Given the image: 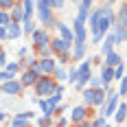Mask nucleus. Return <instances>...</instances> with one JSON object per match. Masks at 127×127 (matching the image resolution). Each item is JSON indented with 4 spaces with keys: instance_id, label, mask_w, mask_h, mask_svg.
Masks as SVG:
<instances>
[{
    "instance_id": "40",
    "label": "nucleus",
    "mask_w": 127,
    "mask_h": 127,
    "mask_svg": "<svg viewBox=\"0 0 127 127\" xmlns=\"http://www.w3.org/2000/svg\"><path fill=\"white\" fill-rule=\"evenodd\" d=\"M0 42H2V44L9 42V31H7V26H0Z\"/></svg>"
},
{
    "instance_id": "18",
    "label": "nucleus",
    "mask_w": 127,
    "mask_h": 127,
    "mask_svg": "<svg viewBox=\"0 0 127 127\" xmlns=\"http://www.w3.org/2000/svg\"><path fill=\"white\" fill-rule=\"evenodd\" d=\"M103 64H105V66H110V68H116V66H121V64H123V55H121V53H116V51H112L110 55H105Z\"/></svg>"
},
{
    "instance_id": "32",
    "label": "nucleus",
    "mask_w": 127,
    "mask_h": 127,
    "mask_svg": "<svg viewBox=\"0 0 127 127\" xmlns=\"http://www.w3.org/2000/svg\"><path fill=\"white\" fill-rule=\"evenodd\" d=\"M116 94H118L121 99H123V96H125V94H127V75L123 77L121 81H118V90H116Z\"/></svg>"
},
{
    "instance_id": "29",
    "label": "nucleus",
    "mask_w": 127,
    "mask_h": 127,
    "mask_svg": "<svg viewBox=\"0 0 127 127\" xmlns=\"http://www.w3.org/2000/svg\"><path fill=\"white\" fill-rule=\"evenodd\" d=\"M35 57H37V59L53 57V48H51V44H46V46H42V48H35Z\"/></svg>"
},
{
    "instance_id": "6",
    "label": "nucleus",
    "mask_w": 127,
    "mask_h": 127,
    "mask_svg": "<svg viewBox=\"0 0 127 127\" xmlns=\"http://www.w3.org/2000/svg\"><path fill=\"white\" fill-rule=\"evenodd\" d=\"M51 31L48 29H44V26H37L33 33H31V44H33V48H42V46H46V44H51Z\"/></svg>"
},
{
    "instance_id": "33",
    "label": "nucleus",
    "mask_w": 127,
    "mask_h": 127,
    "mask_svg": "<svg viewBox=\"0 0 127 127\" xmlns=\"http://www.w3.org/2000/svg\"><path fill=\"white\" fill-rule=\"evenodd\" d=\"M9 127H31V121H24V118L13 116V118H11V125H9Z\"/></svg>"
},
{
    "instance_id": "19",
    "label": "nucleus",
    "mask_w": 127,
    "mask_h": 127,
    "mask_svg": "<svg viewBox=\"0 0 127 127\" xmlns=\"http://www.w3.org/2000/svg\"><path fill=\"white\" fill-rule=\"evenodd\" d=\"M116 24L127 26V0H123L116 9Z\"/></svg>"
},
{
    "instance_id": "11",
    "label": "nucleus",
    "mask_w": 127,
    "mask_h": 127,
    "mask_svg": "<svg viewBox=\"0 0 127 127\" xmlns=\"http://www.w3.org/2000/svg\"><path fill=\"white\" fill-rule=\"evenodd\" d=\"M18 79H20V83L24 86V88H33L35 83H37V79H39V75L35 72V70H31V68H24L20 75H18Z\"/></svg>"
},
{
    "instance_id": "42",
    "label": "nucleus",
    "mask_w": 127,
    "mask_h": 127,
    "mask_svg": "<svg viewBox=\"0 0 127 127\" xmlns=\"http://www.w3.org/2000/svg\"><path fill=\"white\" fill-rule=\"evenodd\" d=\"M90 123H92V127H103V125H105V118L99 116V118H94V121H90Z\"/></svg>"
},
{
    "instance_id": "20",
    "label": "nucleus",
    "mask_w": 127,
    "mask_h": 127,
    "mask_svg": "<svg viewBox=\"0 0 127 127\" xmlns=\"http://www.w3.org/2000/svg\"><path fill=\"white\" fill-rule=\"evenodd\" d=\"M22 9H24V20H33L35 18V0H22L20 2ZM22 20V22H24Z\"/></svg>"
},
{
    "instance_id": "49",
    "label": "nucleus",
    "mask_w": 127,
    "mask_h": 127,
    "mask_svg": "<svg viewBox=\"0 0 127 127\" xmlns=\"http://www.w3.org/2000/svg\"><path fill=\"white\" fill-rule=\"evenodd\" d=\"M116 2H118V0H105V4H110V7H112V4H116Z\"/></svg>"
},
{
    "instance_id": "37",
    "label": "nucleus",
    "mask_w": 127,
    "mask_h": 127,
    "mask_svg": "<svg viewBox=\"0 0 127 127\" xmlns=\"http://www.w3.org/2000/svg\"><path fill=\"white\" fill-rule=\"evenodd\" d=\"M53 125H55V127H68V125H70V121H68L66 116H57V118L53 121Z\"/></svg>"
},
{
    "instance_id": "36",
    "label": "nucleus",
    "mask_w": 127,
    "mask_h": 127,
    "mask_svg": "<svg viewBox=\"0 0 127 127\" xmlns=\"http://www.w3.org/2000/svg\"><path fill=\"white\" fill-rule=\"evenodd\" d=\"M15 4H18L15 0H0V9H2V11H11Z\"/></svg>"
},
{
    "instance_id": "3",
    "label": "nucleus",
    "mask_w": 127,
    "mask_h": 127,
    "mask_svg": "<svg viewBox=\"0 0 127 127\" xmlns=\"http://www.w3.org/2000/svg\"><path fill=\"white\" fill-rule=\"evenodd\" d=\"M33 90H35V96L37 99H48L53 92L57 90V81L53 77H39L37 83L33 86Z\"/></svg>"
},
{
    "instance_id": "52",
    "label": "nucleus",
    "mask_w": 127,
    "mask_h": 127,
    "mask_svg": "<svg viewBox=\"0 0 127 127\" xmlns=\"http://www.w3.org/2000/svg\"><path fill=\"white\" fill-rule=\"evenodd\" d=\"M0 51H2V42H0Z\"/></svg>"
},
{
    "instance_id": "21",
    "label": "nucleus",
    "mask_w": 127,
    "mask_h": 127,
    "mask_svg": "<svg viewBox=\"0 0 127 127\" xmlns=\"http://www.w3.org/2000/svg\"><path fill=\"white\" fill-rule=\"evenodd\" d=\"M86 57H88L86 44H72V59H75V62H83Z\"/></svg>"
},
{
    "instance_id": "50",
    "label": "nucleus",
    "mask_w": 127,
    "mask_h": 127,
    "mask_svg": "<svg viewBox=\"0 0 127 127\" xmlns=\"http://www.w3.org/2000/svg\"><path fill=\"white\" fill-rule=\"evenodd\" d=\"M70 2H72V4H79V0H70Z\"/></svg>"
},
{
    "instance_id": "45",
    "label": "nucleus",
    "mask_w": 127,
    "mask_h": 127,
    "mask_svg": "<svg viewBox=\"0 0 127 127\" xmlns=\"http://www.w3.org/2000/svg\"><path fill=\"white\" fill-rule=\"evenodd\" d=\"M66 2H68V0H55V11L64 9V7H66Z\"/></svg>"
},
{
    "instance_id": "53",
    "label": "nucleus",
    "mask_w": 127,
    "mask_h": 127,
    "mask_svg": "<svg viewBox=\"0 0 127 127\" xmlns=\"http://www.w3.org/2000/svg\"><path fill=\"white\" fill-rule=\"evenodd\" d=\"M15 2H22V0H15Z\"/></svg>"
},
{
    "instance_id": "38",
    "label": "nucleus",
    "mask_w": 127,
    "mask_h": 127,
    "mask_svg": "<svg viewBox=\"0 0 127 127\" xmlns=\"http://www.w3.org/2000/svg\"><path fill=\"white\" fill-rule=\"evenodd\" d=\"M11 22V15H9V11H2L0 9V26H7Z\"/></svg>"
},
{
    "instance_id": "14",
    "label": "nucleus",
    "mask_w": 127,
    "mask_h": 127,
    "mask_svg": "<svg viewBox=\"0 0 127 127\" xmlns=\"http://www.w3.org/2000/svg\"><path fill=\"white\" fill-rule=\"evenodd\" d=\"M99 77H101V81H103V88L110 90L112 81H114V68H110V66L101 64V72H99Z\"/></svg>"
},
{
    "instance_id": "44",
    "label": "nucleus",
    "mask_w": 127,
    "mask_h": 127,
    "mask_svg": "<svg viewBox=\"0 0 127 127\" xmlns=\"http://www.w3.org/2000/svg\"><path fill=\"white\" fill-rule=\"evenodd\" d=\"M26 55H29V48H26V46H20V48H18V57H20V59H24Z\"/></svg>"
},
{
    "instance_id": "39",
    "label": "nucleus",
    "mask_w": 127,
    "mask_h": 127,
    "mask_svg": "<svg viewBox=\"0 0 127 127\" xmlns=\"http://www.w3.org/2000/svg\"><path fill=\"white\" fill-rule=\"evenodd\" d=\"M18 118H24V121H31V118H35V110H29V112H18Z\"/></svg>"
},
{
    "instance_id": "25",
    "label": "nucleus",
    "mask_w": 127,
    "mask_h": 127,
    "mask_svg": "<svg viewBox=\"0 0 127 127\" xmlns=\"http://www.w3.org/2000/svg\"><path fill=\"white\" fill-rule=\"evenodd\" d=\"M4 70H7V72H11V75L15 77V75H20V72L24 70V66H22V62H20V59H18V62H9Z\"/></svg>"
},
{
    "instance_id": "31",
    "label": "nucleus",
    "mask_w": 127,
    "mask_h": 127,
    "mask_svg": "<svg viewBox=\"0 0 127 127\" xmlns=\"http://www.w3.org/2000/svg\"><path fill=\"white\" fill-rule=\"evenodd\" d=\"M53 121H55V118H51V116H42V114H39L35 123H37V127H55V125H53Z\"/></svg>"
},
{
    "instance_id": "4",
    "label": "nucleus",
    "mask_w": 127,
    "mask_h": 127,
    "mask_svg": "<svg viewBox=\"0 0 127 127\" xmlns=\"http://www.w3.org/2000/svg\"><path fill=\"white\" fill-rule=\"evenodd\" d=\"M90 77H92V62H90V59L79 62V66H77V83H75V88L79 90V92L88 88Z\"/></svg>"
},
{
    "instance_id": "54",
    "label": "nucleus",
    "mask_w": 127,
    "mask_h": 127,
    "mask_svg": "<svg viewBox=\"0 0 127 127\" xmlns=\"http://www.w3.org/2000/svg\"><path fill=\"white\" fill-rule=\"evenodd\" d=\"M112 127H118V125H112Z\"/></svg>"
},
{
    "instance_id": "13",
    "label": "nucleus",
    "mask_w": 127,
    "mask_h": 127,
    "mask_svg": "<svg viewBox=\"0 0 127 127\" xmlns=\"http://www.w3.org/2000/svg\"><path fill=\"white\" fill-rule=\"evenodd\" d=\"M55 31H57V35L64 39H68V42H72L75 44V33H72V26L62 22V20H57V26H55Z\"/></svg>"
},
{
    "instance_id": "23",
    "label": "nucleus",
    "mask_w": 127,
    "mask_h": 127,
    "mask_svg": "<svg viewBox=\"0 0 127 127\" xmlns=\"http://www.w3.org/2000/svg\"><path fill=\"white\" fill-rule=\"evenodd\" d=\"M66 77H68V68H64L62 64H57V68H55V72H53V79H55L57 83H66Z\"/></svg>"
},
{
    "instance_id": "28",
    "label": "nucleus",
    "mask_w": 127,
    "mask_h": 127,
    "mask_svg": "<svg viewBox=\"0 0 127 127\" xmlns=\"http://www.w3.org/2000/svg\"><path fill=\"white\" fill-rule=\"evenodd\" d=\"M37 105H39V110H42V116H51V118H53V112H55V110L48 105L46 99H37Z\"/></svg>"
},
{
    "instance_id": "30",
    "label": "nucleus",
    "mask_w": 127,
    "mask_h": 127,
    "mask_svg": "<svg viewBox=\"0 0 127 127\" xmlns=\"http://www.w3.org/2000/svg\"><path fill=\"white\" fill-rule=\"evenodd\" d=\"M125 75H127V64L123 62L121 66H116V68H114V81H121Z\"/></svg>"
},
{
    "instance_id": "26",
    "label": "nucleus",
    "mask_w": 127,
    "mask_h": 127,
    "mask_svg": "<svg viewBox=\"0 0 127 127\" xmlns=\"http://www.w3.org/2000/svg\"><path fill=\"white\" fill-rule=\"evenodd\" d=\"M35 22H37L35 18H33V20H24V22H22V33L31 37V33H33V31L37 29V24H35Z\"/></svg>"
},
{
    "instance_id": "2",
    "label": "nucleus",
    "mask_w": 127,
    "mask_h": 127,
    "mask_svg": "<svg viewBox=\"0 0 127 127\" xmlns=\"http://www.w3.org/2000/svg\"><path fill=\"white\" fill-rule=\"evenodd\" d=\"M81 99H83V105H88V107H101L107 101V90L105 88H86V90H81Z\"/></svg>"
},
{
    "instance_id": "7",
    "label": "nucleus",
    "mask_w": 127,
    "mask_h": 127,
    "mask_svg": "<svg viewBox=\"0 0 127 127\" xmlns=\"http://www.w3.org/2000/svg\"><path fill=\"white\" fill-rule=\"evenodd\" d=\"M24 92V86L20 83V79L15 77V79H9V81H2L0 83V94H7V96H20Z\"/></svg>"
},
{
    "instance_id": "27",
    "label": "nucleus",
    "mask_w": 127,
    "mask_h": 127,
    "mask_svg": "<svg viewBox=\"0 0 127 127\" xmlns=\"http://www.w3.org/2000/svg\"><path fill=\"white\" fill-rule=\"evenodd\" d=\"M46 101H48V105H51L53 110H55V107H57L59 103H64V94H62V92H57V90H55V92H53V94L48 96V99H46Z\"/></svg>"
},
{
    "instance_id": "34",
    "label": "nucleus",
    "mask_w": 127,
    "mask_h": 127,
    "mask_svg": "<svg viewBox=\"0 0 127 127\" xmlns=\"http://www.w3.org/2000/svg\"><path fill=\"white\" fill-rule=\"evenodd\" d=\"M66 83H77V66H70L68 68V77H66Z\"/></svg>"
},
{
    "instance_id": "10",
    "label": "nucleus",
    "mask_w": 127,
    "mask_h": 127,
    "mask_svg": "<svg viewBox=\"0 0 127 127\" xmlns=\"http://www.w3.org/2000/svg\"><path fill=\"white\" fill-rule=\"evenodd\" d=\"M72 33H75V44H86L88 39V29H86V22H79V20H72Z\"/></svg>"
},
{
    "instance_id": "1",
    "label": "nucleus",
    "mask_w": 127,
    "mask_h": 127,
    "mask_svg": "<svg viewBox=\"0 0 127 127\" xmlns=\"http://www.w3.org/2000/svg\"><path fill=\"white\" fill-rule=\"evenodd\" d=\"M35 20L39 22V26H44V29H48V31H55V26H57V18H55V9L51 7H46L44 2H35Z\"/></svg>"
},
{
    "instance_id": "55",
    "label": "nucleus",
    "mask_w": 127,
    "mask_h": 127,
    "mask_svg": "<svg viewBox=\"0 0 127 127\" xmlns=\"http://www.w3.org/2000/svg\"><path fill=\"white\" fill-rule=\"evenodd\" d=\"M68 127H70V125H68ZM72 127H77V125H72Z\"/></svg>"
},
{
    "instance_id": "15",
    "label": "nucleus",
    "mask_w": 127,
    "mask_h": 127,
    "mask_svg": "<svg viewBox=\"0 0 127 127\" xmlns=\"http://www.w3.org/2000/svg\"><path fill=\"white\" fill-rule=\"evenodd\" d=\"M110 33L114 35L116 44H123V42L127 44V26H121V24H116V22H114V26L110 29Z\"/></svg>"
},
{
    "instance_id": "17",
    "label": "nucleus",
    "mask_w": 127,
    "mask_h": 127,
    "mask_svg": "<svg viewBox=\"0 0 127 127\" xmlns=\"http://www.w3.org/2000/svg\"><path fill=\"white\" fill-rule=\"evenodd\" d=\"M114 46H116V42H114V35H112V33H107V35H105V39L101 42V57L110 55V53L114 51Z\"/></svg>"
},
{
    "instance_id": "46",
    "label": "nucleus",
    "mask_w": 127,
    "mask_h": 127,
    "mask_svg": "<svg viewBox=\"0 0 127 127\" xmlns=\"http://www.w3.org/2000/svg\"><path fill=\"white\" fill-rule=\"evenodd\" d=\"M77 127H92V123H90V118H88V121H81Z\"/></svg>"
},
{
    "instance_id": "22",
    "label": "nucleus",
    "mask_w": 127,
    "mask_h": 127,
    "mask_svg": "<svg viewBox=\"0 0 127 127\" xmlns=\"http://www.w3.org/2000/svg\"><path fill=\"white\" fill-rule=\"evenodd\" d=\"M9 15H11V22H20V24H22V20H24V9H22V4L18 2L11 11H9Z\"/></svg>"
},
{
    "instance_id": "8",
    "label": "nucleus",
    "mask_w": 127,
    "mask_h": 127,
    "mask_svg": "<svg viewBox=\"0 0 127 127\" xmlns=\"http://www.w3.org/2000/svg\"><path fill=\"white\" fill-rule=\"evenodd\" d=\"M51 48L53 55H66V53H72V42L55 35V37H51Z\"/></svg>"
},
{
    "instance_id": "16",
    "label": "nucleus",
    "mask_w": 127,
    "mask_h": 127,
    "mask_svg": "<svg viewBox=\"0 0 127 127\" xmlns=\"http://www.w3.org/2000/svg\"><path fill=\"white\" fill-rule=\"evenodd\" d=\"M7 31H9V42H15V39H20L24 35L20 22H9V24H7Z\"/></svg>"
},
{
    "instance_id": "51",
    "label": "nucleus",
    "mask_w": 127,
    "mask_h": 127,
    "mask_svg": "<svg viewBox=\"0 0 127 127\" xmlns=\"http://www.w3.org/2000/svg\"><path fill=\"white\" fill-rule=\"evenodd\" d=\"M94 2H105V0H94Z\"/></svg>"
},
{
    "instance_id": "43",
    "label": "nucleus",
    "mask_w": 127,
    "mask_h": 127,
    "mask_svg": "<svg viewBox=\"0 0 127 127\" xmlns=\"http://www.w3.org/2000/svg\"><path fill=\"white\" fill-rule=\"evenodd\" d=\"M92 4H94V0H79V7H83V9H92Z\"/></svg>"
},
{
    "instance_id": "5",
    "label": "nucleus",
    "mask_w": 127,
    "mask_h": 127,
    "mask_svg": "<svg viewBox=\"0 0 127 127\" xmlns=\"http://www.w3.org/2000/svg\"><path fill=\"white\" fill-rule=\"evenodd\" d=\"M118 103H121V96L116 94V90L110 88V96H107V101L101 105V110H99V116H103V118H110V116H114L116 107H118Z\"/></svg>"
},
{
    "instance_id": "9",
    "label": "nucleus",
    "mask_w": 127,
    "mask_h": 127,
    "mask_svg": "<svg viewBox=\"0 0 127 127\" xmlns=\"http://www.w3.org/2000/svg\"><path fill=\"white\" fill-rule=\"evenodd\" d=\"M88 116H90V107L83 105V103H79V105H75L70 110V123L72 125H79L81 121H88Z\"/></svg>"
},
{
    "instance_id": "12",
    "label": "nucleus",
    "mask_w": 127,
    "mask_h": 127,
    "mask_svg": "<svg viewBox=\"0 0 127 127\" xmlns=\"http://www.w3.org/2000/svg\"><path fill=\"white\" fill-rule=\"evenodd\" d=\"M55 68H57V59H55V57H44V59H39V75L42 77H53Z\"/></svg>"
},
{
    "instance_id": "24",
    "label": "nucleus",
    "mask_w": 127,
    "mask_h": 127,
    "mask_svg": "<svg viewBox=\"0 0 127 127\" xmlns=\"http://www.w3.org/2000/svg\"><path fill=\"white\" fill-rule=\"evenodd\" d=\"M114 118H116V123H118V125L127 118V103H125V101L118 103V107H116V112H114Z\"/></svg>"
},
{
    "instance_id": "48",
    "label": "nucleus",
    "mask_w": 127,
    "mask_h": 127,
    "mask_svg": "<svg viewBox=\"0 0 127 127\" xmlns=\"http://www.w3.org/2000/svg\"><path fill=\"white\" fill-rule=\"evenodd\" d=\"M2 121H7V112H2V110H0V123H2Z\"/></svg>"
},
{
    "instance_id": "41",
    "label": "nucleus",
    "mask_w": 127,
    "mask_h": 127,
    "mask_svg": "<svg viewBox=\"0 0 127 127\" xmlns=\"http://www.w3.org/2000/svg\"><path fill=\"white\" fill-rule=\"evenodd\" d=\"M7 64H9V59H7V53L0 51V70H4V68H7Z\"/></svg>"
},
{
    "instance_id": "47",
    "label": "nucleus",
    "mask_w": 127,
    "mask_h": 127,
    "mask_svg": "<svg viewBox=\"0 0 127 127\" xmlns=\"http://www.w3.org/2000/svg\"><path fill=\"white\" fill-rule=\"evenodd\" d=\"M90 62H92V64H103V59H101V57H92Z\"/></svg>"
},
{
    "instance_id": "35",
    "label": "nucleus",
    "mask_w": 127,
    "mask_h": 127,
    "mask_svg": "<svg viewBox=\"0 0 127 127\" xmlns=\"http://www.w3.org/2000/svg\"><path fill=\"white\" fill-rule=\"evenodd\" d=\"M88 88H103L101 77H99V75H92V77H90V81H88Z\"/></svg>"
}]
</instances>
